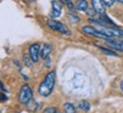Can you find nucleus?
Instances as JSON below:
<instances>
[{
  "instance_id": "nucleus-1",
  "label": "nucleus",
  "mask_w": 123,
  "mask_h": 113,
  "mask_svg": "<svg viewBox=\"0 0 123 113\" xmlns=\"http://www.w3.org/2000/svg\"><path fill=\"white\" fill-rule=\"evenodd\" d=\"M82 33L86 35H92V36H97L100 39L110 40L111 37H122L123 36V31L116 27H108V26H101V27H93L90 25H84L81 28Z\"/></svg>"
},
{
  "instance_id": "nucleus-2",
  "label": "nucleus",
  "mask_w": 123,
  "mask_h": 113,
  "mask_svg": "<svg viewBox=\"0 0 123 113\" xmlns=\"http://www.w3.org/2000/svg\"><path fill=\"white\" fill-rule=\"evenodd\" d=\"M55 83H56V74H55V71H50L46 75L44 79L39 85V88H38L39 94L43 97L49 96L55 87Z\"/></svg>"
},
{
  "instance_id": "nucleus-3",
  "label": "nucleus",
  "mask_w": 123,
  "mask_h": 113,
  "mask_svg": "<svg viewBox=\"0 0 123 113\" xmlns=\"http://www.w3.org/2000/svg\"><path fill=\"white\" fill-rule=\"evenodd\" d=\"M32 96H33L32 89L30 88V86H29L27 84H24V85L21 87L19 93H18V101H19V103H22V104H27L29 102H31Z\"/></svg>"
},
{
  "instance_id": "nucleus-4",
  "label": "nucleus",
  "mask_w": 123,
  "mask_h": 113,
  "mask_svg": "<svg viewBox=\"0 0 123 113\" xmlns=\"http://www.w3.org/2000/svg\"><path fill=\"white\" fill-rule=\"evenodd\" d=\"M47 26L53 31H56V32H59L62 34H70V30L61 22H57V21H54V19H48L47 21Z\"/></svg>"
},
{
  "instance_id": "nucleus-5",
  "label": "nucleus",
  "mask_w": 123,
  "mask_h": 113,
  "mask_svg": "<svg viewBox=\"0 0 123 113\" xmlns=\"http://www.w3.org/2000/svg\"><path fill=\"white\" fill-rule=\"evenodd\" d=\"M91 6L93 11L97 15H99V16L106 15V6L103 2V0H91Z\"/></svg>"
},
{
  "instance_id": "nucleus-6",
  "label": "nucleus",
  "mask_w": 123,
  "mask_h": 113,
  "mask_svg": "<svg viewBox=\"0 0 123 113\" xmlns=\"http://www.w3.org/2000/svg\"><path fill=\"white\" fill-rule=\"evenodd\" d=\"M40 50H41V48H40V45L38 43L30 45V48H29V56H30V59L32 62H37L39 60Z\"/></svg>"
},
{
  "instance_id": "nucleus-7",
  "label": "nucleus",
  "mask_w": 123,
  "mask_h": 113,
  "mask_svg": "<svg viewBox=\"0 0 123 113\" xmlns=\"http://www.w3.org/2000/svg\"><path fill=\"white\" fill-rule=\"evenodd\" d=\"M62 4L57 0H53L51 1V13H50V16L53 18H57L62 15Z\"/></svg>"
},
{
  "instance_id": "nucleus-8",
  "label": "nucleus",
  "mask_w": 123,
  "mask_h": 113,
  "mask_svg": "<svg viewBox=\"0 0 123 113\" xmlns=\"http://www.w3.org/2000/svg\"><path fill=\"white\" fill-rule=\"evenodd\" d=\"M51 51H53V45L49 43H46L42 45V48H41V50H40V58L41 59H47L49 56V54L51 53Z\"/></svg>"
},
{
  "instance_id": "nucleus-9",
  "label": "nucleus",
  "mask_w": 123,
  "mask_h": 113,
  "mask_svg": "<svg viewBox=\"0 0 123 113\" xmlns=\"http://www.w3.org/2000/svg\"><path fill=\"white\" fill-rule=\"evenodd\" d=\"M106 43L108 44L110 46H112L113 49H115V50H117V51H122L123 52V40H113V41L107 40V41H106Z\"/></svg>"
},
{
  "instance_id": "nucleus-10",
  "label": "nucleus",
  "mask_w": 123,
  "mask_h": 113,
  "mask_svg": "<svg viewBox=\"0 0 123 113\" xmlns=\"http://www.w3.org/2000/svg\"><path fill=\"white\" fill-rule=\"evenodd\" d=\"M75 7L79 11H86L88 10V2L86 0H78L75 2Z\"/></svg>"
},
{
  "instance_id": "nucleus-11",
  "label": "nucleus",
  "mask_w": 123,
  "mask_h": 113,
  "mask_svg": "<svg viewBox=\"0 0 123 113\" xmlns=\"http://www.w3.org/2000/svg\"><path fill=\"white\" fill-rule=\"evenodd\" d=\"M63 112L64 113H76V111H75V108L73 104L65 103V104L63 105Z\"/></svg>"
},
{
  "instance_id": "nucleus-12",
  "label": "nucleus",
  "mask_w": 123,
  "mask_h": 113,
  "mask_svg": "<svg viewBox=\"0 0 123 113\" xmlns=\"http://www.w3.org/2000/svg\"><path fill=\"white\" fill-rule=\"evenodd\" d=\"M79 109H81L82 111H89V109H90V104H89L87 101H82L81 103L79 104Z\"/></svg>"
},
{
  "instance_id": "nucleus-13",
  "label": "nucleus",
  "mask_w": 123,
  "mask_h": 113,
  "mask_svg": "<svg viewBox=\"0 0 123 113\" xmlns=\"http://www.w3.org/2000/svg\"><path fill=\"white\" fill-rule=\"evenodd\" d=\"M59 1H61V4L66 5V6L68 7V9H71L72 11L74 10V5L72 2V0H59Z\"/></svg>"
},
{
  "instance_id": "nucleus-14",
  "label": "nucleus",
  "mask_w": 123,
  "mask_h": 113,
  "mask_svg": "<svg viewBox=\"0 0 123 113\" xmlns=\"http://www.w3.org/2000/svg\"><path fill=\"white\" fill-rule=\"evenodd\" d=\"M43 113H58V110L56 108H54V106H49L47 109H44Z\"/></svg>"
},
{
  "instance_id": "nucleus-15",
  "label": "nucleus",
  "mask_w": 123,
  "mask_h": 113,
  "mask_svg": "<svg viewBox=\"0 0 123 113\" xmlns=\"http://www.w3.org/2000/svg\"><path fill=\"white\" fill-rule=\"evenodd\" d=\"M98 48L100 49L101 51L104 53H106V54H110V56H116V53L113 52V51H110V50H105V49L103 48V46H98Z\"/></svg>"
},
{
  "instance_id": "nucleus-16",
  "label": "nucleus",
  "mask_w": 123,
  "mask_h": 113,
  "mask_svg": "<svg viewBox=\"0 0 123 113\" xmlns=\"http://www.w3.org/2000/svg\"><path fill=\"white\" fill-rule=\"evenodd\" d=\"M103 2H104L105 6H107V7H112V6L114 5L115 0H103Z\"/></svg>"
},
{
  "instance_id": "nucleus-17",
  "label": "nucleus",
  "mask_w": 123,
  "mask_h": 113,
  "mask_svg": "<svg viewBox=\"0 0 123 113\" xmlns=\"http://www.w3.org/2000/svg\"><path fill=\"white\" fill-rule=\"evenodd\" d=\"M120 87H121V89L123 92V79H122V82H121V84H120Z\"/></svg>"
},
{
  "instance_id": "nucleus-18",
  "label": "nucleus",
  "mask_w": 123,
  "mask_h": 113,
  "mask_svg": "<svg viewBox=\"0 0 123 113\" xmlns=\"http://www.w3.org/2000/svg\"><path fill=\"white\" fill-rule=\"evenodd\" d=\"M117 1H120V2H121V4H123V0H117Z\"/></svg>"
}]
</instances>
